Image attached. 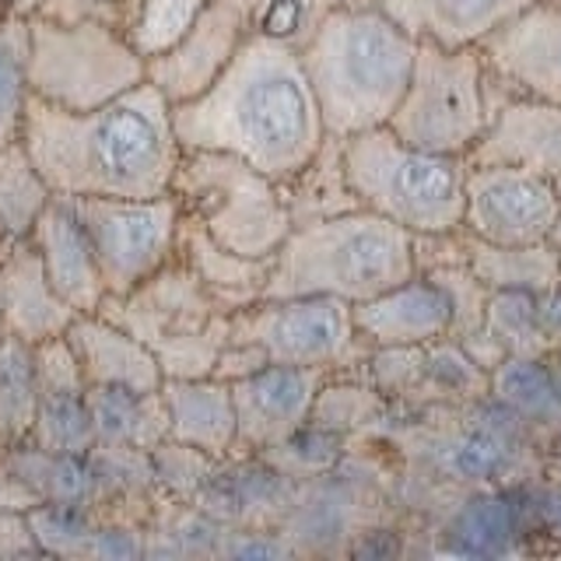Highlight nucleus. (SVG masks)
Segmentation results:
<instances>
[{
	"label": "nucleus",
	"instance_id": "23",
	"mask_svg": "<svg viewBox=\"0 0 561 561\" xmlns=\"http://www.w3.org/2000/svg\"><path fill=\"white\" fill-rule=\"evenodd\" d=\"M180 260L204 280V288L218 298V306L228 316L260 302L263 291H267L271 263H274V256H242L236 250H228V245L210 239L193 221L183 225Z\"/></svg>",
	"mask_w": 561,
	"mask_h": 561
},
{
	"label": "nucleus",
	"instance_id": "15",
	"mask_svg": "<svg viewBox=\"0 0 561 561\" xmlns=\"http://www.w3.org/2000/svg\"><path fill=\"white\" fill-rule=\"evenodd\" d=\"M327 373L295 365H267L260 373L236 379L239 449H280L312 421Z\"/></svg>",
	"mask_w": 561,
	"mask_h": 561
},
{
	"label": "nucleus",
	"instance_id": "22",
	"mask_svg": "<svg viewBox=\"0 0 561 561\" xmlns=\"http://www.w3.org/2000/svg\"><path fill=\"white\" fill-rule=\"evenodd\" d=\"M417 43L481 46L508 18L534 0H379Z\"/></svg>",
	"mask_w": 561,
	"mask_h": 561
},
{
	"label": "nucleus",
	"instance_id": "30",
	"mask_svg": "<svg viewBox=\"0 0 561 561\" xmlns=\"http://www.w3.org/2000/svg\"><path fill=\"white\" fill-rule=\"evenodd\" d=\"M39 411V365L35 347L18 337H0V428L11 446L25 443Z\"/></svg>",
	"mask_w": 561,
	"mask_h": 561
},
{
	"label": "nucleus",
	"instance_id": "10",
	"mask_svg": "<svg viewBox=\"0 0 561 561\" xmlns=\"http://www.w3.org/2000/svg\"><path fill=\"white\" fill-rule=\"evenodd\" d=\"M88 239L95 245L110 298L137 291L148 277L180 256L183 204L175 193L158 197H75ZM105 298V302H110Z\"/></svg>",
	"mask_w": 561,
	"mask_h": 561
},
{
	"label": "nucleus",
	"instance_id": "35",
	"mask_svg": "<svg viewBox=\"0 0 561 561\" xmlns=\"http://www.w3.org/2000/svg\"><path fill=\"white\" fill-rule=\"evenodd\" d=\"M39 4H43V0H18V8H22L25 14H32L35 8H39Z\"/></svg>",
	"mask_w": 561,
	"mask_h": 561
},
{
	"label": "nucleus",
	"instance_id": "8",
	"mask_svg": "<svg viewBox=\"0 0 561 561\" xmlns=\"http://www.w3.org/2000/svg\"><path fill=\"white\" fill-rule=\"evenodd\" d=\"M172 193L186 221L242 256H274L295 228L285 183L225 151H183Z\"/></svg>",
	"mask_w": 561,
	"mask_h": 561
},
{
	"label": "nucleus",
	"instance_id": "25",
	"mask_svg": "<svg viewBox=\"0 0 561 561\" xmlns=\"http://www.w3.org/2000/svg\"><path fill=\"white\" fill-rule=\"evenodd\" d=\"M95 417V449H140L169 438L162 390L158 393H134L116 390V386H88Z\"/></svg>",
	"mask_w": 561,
	"mask_h": 561
},
{
	"label": "nucleus",
	"instance_id": "19",
	"mask_svg": "<svg viewBox=\"0 0 561 561\" xmlns=\"http://www.w3.org/2000/svg\"><path fill=\"white\" fill-rule=\"evenodd\" d=\"M473 165H516L558 180L561 175V102L508 95L470 151Z\"/></svg>",
	"mask_w": 561,
	"mask_h": 561
},
{
	"label": "nucleus",
	"instance_id": "7",
	"mask_svg": "<svg viewBox=\"0 0 561 561\" xmlns=\"http://www.w3.org/2000/svg\"><path fill=\"white\" fill-rule=\"evenodd\" d=\"M505 99L481 46L417 43L408 92L386 127L417 148L470 158Z\"/></svg>",
	"mask_w": 561,
	"mask_h": 561
},
{
	"label": "nucleus",
	"instance_id": "5",
	"mask_svg": "<svg viewBox=\"0 0 561 561\" xmlns=\"http://www.w3.org/2000/svg\"><path fill=\"white\" fill-rule=\"evenodd\" d=\"M417 274V236L368 207L295 225L263 298L327 295L362 306Z\"/></svg>",
	"mask_w": 561,
	"mask_h": 561
},
{
	"label": "nucleus",
	"instance_id": "24",
	"mask_svg": "<svg viewBox=\"0 0 561 561\" xmlns=\"http://www.w3.org/2000/svg\"><path fill=\"white\" fill-rule=\"evenodd\" d=\"M467 267L484 280V288L495 291H523L548 295L561 288V250L554 242L530 245H499L467 236Z\"/></svg>",
	"mask_w": 561,
	"mask_h": 561
},
{
	"label": "nucleus",
	"instance_id": "28",
	"mask_svg": "<svg viewBox=\"0 0 561 561\" xmlns=\"http://www.w3.org/2000/svg\"><path fill=\"white\" fill-rule=\"evenodd\" d=\"M53 197L57 190L46 183L25 140L18 137L0 145V225L8 228V236L28 239Z\"/></svg>",
	"mask_w": 561,
	"mask_h": 561
},
{
	"label": "nucleus",
	"instance_id": "16",
	"mask_svg": "<svg viewBox=\"0 0 561 561\" xmlns=\"http://www.w3.org/2000/svg\"><path fill=\"white\" fill-rule=\"evenodd\" d=\"M355 323L373 351H421L453 341L456 312L443 280L417 271L403 285L355 306Z\"/></svg>",
	"mask_w": 561,
	"mask_h": 561
},
{
	"label": "nucleus",
	"instance_id": "13",
	"mask_svg": "<svg viewBox=\"0 0 561 561\" xmlns=\"http://www.w3.org/2000/svg\"><path fill=\"white\" fill-rule=\"evenodd\" d=\"M505 95L561 102V0H534L481 43Z\"/></svg>",
	"mask_w": 561,
	"mask_h": 561
},
{
	"label": "nucleus",
	"instance_id": "11",
	"mask_svg": "<svg viewBox=\"0 0 561 561\" xmlns=\"http://www.w3.org/2000/svg\"><path fill=\"white\" fill-rule=\"evenodd\" d=\"M558 218L554 180L516 165H473L467 172L463 232L481 242H551Z\"/></svg>",
	"mask_w": 561,
	"mask_h": 561
},
{
	"label": "nucleus",
	"instance_id": "4",
	"mask_svg": "<svg viewBox=\"0 0 561 561\" xmlns=\"http://www.w3.org/2000/svg\"><path fill=\"white\" fill-rule=\"evenodd\" d=\"M134 0H43L28 14V88L60 110H95L140 81L148 57L130 39Z\"/></svg>",
	"mask_w": 561,
	"mask_h": 561
},
{
	"label": "nucleus",
	"instance_id": "18",
	"mask_svg": "<svg viewBox=\"0 0 561 561\" xmlns=\"http://www.w3.org/2000/svg\"><path fill=\"white\" fill-rule=\"evenodd\" d=\"M32 245L43 256V267L70 306L78 312H99L110 298V288L102 280V267L95 256V245L88 239V228L81 221V210L75 197L49 201L43 218L32 228Z\"/></svg>",
	"mask_w": 561,
	"mask_h": 561
},
{
	"label": "nucleus",
	"instance_id": "36",
	"mask_svg": "<svg viewBox=\"0 0 561 561\" xmlns=\"http://www.w3.org/2000/svg\"><path fill=\"white\" fill-rule=\"evenodd\" d=\"M8 449H11V438L4 435V428H0V456H4Z\"/></svg>",
	"mask_w": 561,
	"mask_h": 561
},
{
	"label": "nucleus",
	"instance_id": "26",
	"mask_svg": "<svg viewBox=\"0 0 561 561\" xmlns=\"http://www.w3.org/2000/svg\"><path fill=\"white\" fill-rule=\"evenodd\" d=\"M285 193H288V207H291L295 225L333 218V215H344V210L362 207L355 190H351V180H347L344 137L330 134L323 140V148L312 154V162L285 183Z\"/></svg>",
	"mask_w": 561,
	"mask_h": 561
},
{
	"label": "nucleus",
	"instance_id": "6",
	"mask_svg": "<svg viewBox=\"0 0 561 561\" xmlns=\"http://www.w3.org/2000/svg\"><path fill=\"white\" fill-rule=\"evenodd\" d=\"M344 162L362 207L414 236H446L463 228L470 158L417 148L390 127H376L344 137Z\"/></svg>",
	"mask_w": 561,
	"mask_h": 561
},
{
	"label": "nucleus",
	"instance_id": "31",
	"mask_svg": "<svg viewBox=\"0 0 561 561\" xmlns=\"http://www.w3.org/2000/svg\"><path fill=\"white\" fill-rule=\"evenodd\" d=\"M210 0H134L130 11V39L145 57H158L186 35Z\"/></svg>",
	"mask_w": 561,
	"mask_h": 561
},
{
	"label": "nucleus",
	"instance_id": "2",
	"mask_svg": "<svg viewBox=\"0 0 561 561\" xmlns=\"http://www.w3.org/2000/svg\"><path fill=\"white\" fill-rule=\"evenodd\" d=\"M22 140L64 197H158L172 190L183 158L172 102L154 81L95 110H60L32 95Z\"/></svg>",
	"mask_w": 561,
	"mask_h": 561
},
{
	"label": "nucleus",
	"instance_id": "21",
	"mask_svg": "<svg viewBox=\"0 0 561 561\" xmlns=\"http://www.w3.org/2000/svg\"><path fill=\"white\" fill-rule=\"evenodd\" d=\"M162 408L169 425V443H180L201 456H228L239 449V417L232 382L218 376L201 379H165Z\"/></svg>",
	"mask_w": 561,
	"mask_h": 561
},
{
	"label": "nucleus",
	"instance_id": "33",
	"mask_svg": "<svg viewBox=\"0 0 561 561\" xmlns=\"http://www.w3.org/2000/svg\"><path fill=\"white\" fill-rule=\"evenodd\" d=\"M554 193H558V218H554V232H551V242L561 250V175L554 180Z\"/></svg>",
	"mask_w": 561,
	"mask_h": 561
},
{
	"label": "nucleus",
	"instance_id": "9",
	"mask_svg": "<svg viewBox=\"0 0 561 561\" xmlns=\"http://www.w3.org/2000/svg\"><path fill=\"white\" fill-rule=\"evenodd\" d=\"M228 337L253 344L267 365L337 373L373 355L355 323V306L327 295L260 298L232 316Z\"/></svg>",
	"mask_w": 561,
	"mask_h": 561
},
{
	"label": "nucleus",
	"instance_id": "32",
	"mask_svg": "<svg viewBox=\"0 0 561 561\" xmlns=\"http://www.w3.org/2000/svg\"><path fill=\"white\" fill-rule=\"evenodd\" d=\"M344 4H355V0H256L253 35L302 49L323 18Z\"/></svg>",
	"mask_w": 561,
	"mask_h": 561
},
{
	"label": "nucleus",
	"instance_id": "29",
	"mask_svg": "<svg viewBox=\"0 0 561 561\" xmlns=\"http://www.w3.org/2000/svg\"><path fill=\"white\" fill-rule=\"evenodd\" d=\"M28 443L46 453L81 456L99 446L95 417L88 386H70V390H39V411L28 432Z\"/></svg>",
	"mask_w": 561,
	"mask_h": 561
},
{
	"label": "nucleus",
	"instance_id": "3",
	"mask_svg": "<svg viewBox=\"0 0 561 561\" xmlns=\"http://www.w3.org/2000/svg\"><path fill=\"white\" fill-rule=\"evenodd\" d=\"M298 53L327 130L355 137L393 119L408 92L417 39L379 0H355L330 11Z\"/></svg>",
	"mask_w": 561,
	"mask_h": 561
},
{
	"label": "nucleus",
	"instance_id": "14",
	"mask_svg": "<svg viewBox=\"0 0 561 561\" xmlns=\"http://www.w3.org/2000/svg\"><path fill=\"white\" fill-rule=\"evenodd\" d=\"M105 316H113L116 323H123L130 333H137L151 351L162 344L186 337V333H197L210 327L221 316H228L218 298L204 288V280L193 274L186 263L175 256L165 271H158L148 277L137 291L110 298L102 306Z\"/></svg>",
	"mask_w": 561,
	"mask_h": 561
},
{
	"label": "nucleus",
	"instance_id": "1",
	"mask_svg": "<svg viewBox=\"0 0 561 561\" xmlns=\"http://www.w3.org/2000/svg\"><path fill=\"white\" fill-rule=\"evenodd\" d=\"M183 151H225L288 183L330 137L295 46L253 35L221 78L197 99L172 105Z\"/></svg>",
	"mask_w": 561,
	"mask_h": 561
},
{
	"label": "nucleus",
	"instance_id": "27",
	"mask_svg": "<svg viewBox=\"0 0 561 561\" xmlns=\"http://www.w3.org/2000/svg\"><path fill=\"white\" fill-rule=\"evenodd\" d=\"M28 53L32 28L18 0H0V145L22 137L28 88Z\"/></svg>",
	"mask_w": 561,
	"mask_h": 561
},
{
	"label": "nucleus",
	"instance_id": "12",
	"mask_svg": "<svg viewBox=\"0 0 561 561\" xmlns=\"http://www.w3.org/2000/svg\"><path fill=\"white\" fill-rule=\"evenodd\" d=\"M253 11L256 0H210L180 43L148 60V81L162 88L172 105L197 99L253 39Z\"/></svg>",
	"mask_w": 561,
	"mask_h": 561
},
{
	"label": "nucleus",
	"instance_id": "20",
	"mask_svg": "<svg viewBox=\"0 0 561 561\" xmlns=\"http://www.w3.org/2000/svg\"><path fill=\"white\" fill-rule=\"evenodd\" d=\"M67 341L81 362L88 386H116V390L134 393H158L165 382L162 365L154 351L130 333L113 316L81 312L67 330Z\"/></svg>",
	"mask_w": 561,
	"mask_h": 561
},
{
	"label": "nucleus",
	"instance_id": "34",
	"mask_svg": "<svg viewBox=\"0 0 561 561\" xmlns=\"http://www.w3.org/2000/svg\"><path fill=\"white\" fill-rule=\"evenodd\" d=\"M11 239H14V236H8V228L0 225V256H4V250H8V245H11Z\"/></svg>",
	"mask_w": 561,
	"mask_h": 561
},
{
	"label": "nucleus",
	"instance_id": "17",
	"mask_svg": "<svg viewBox=\"0 0 561 561\" xmlns=\"http://www.w3.org/2000/svg\"><path fill=\"white\" fill-rule=\"evenodd\" d=\"M78 316L81 312L53 288L32 239H11L0 256V323L8 337L39 347L64 337Z\"/></svg>",
	"mask_w": 561,
	"mask_h": 561
}]
</instances>
